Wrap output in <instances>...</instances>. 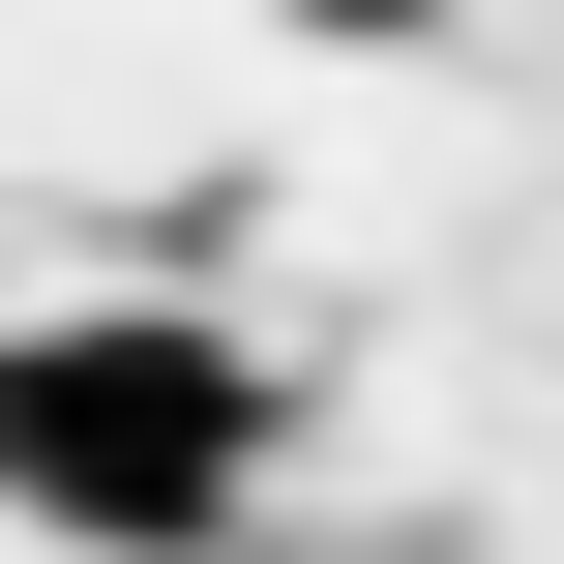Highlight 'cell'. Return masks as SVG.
Returning <instances> with one entry per match:
<instances>
[{
	"instance_id": "obj_1",
	"label": "cell",
	"mask_w": 564,
	"mask_h": 564,
	"mask_svg": "<svg viewBox=\"0 0 564 564\" xmlns=\"http://www.w3.org/2000/svg\"><path fill=\"white\" fill-rule=\"evenodd\" d=\"M268 446H297V387L238 357V327H178V297H59V327H0V506L59 564H208L268 506Z\"/></svg>"
},
{
	"instance_id": "obj_2",
	"label": "cell",
	"mask_w": 564,
	"mask_h": 564,
	"mask_svg": "<svg viewBox=\"0 0 564 564\" xmlns=\"http://www.w3.org/2000/svg\"><path fill=\"white\" fill-rule=\"evenodd\" d=\"M297 30H446V0H297Z\"/></svg>"
}]
</instances>
